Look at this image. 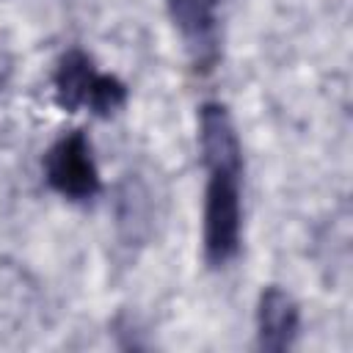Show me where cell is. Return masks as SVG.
Returning a JSON list of instances; mask_svg holds the SVG:
<instances>
[{"mask_svg":"<svg viewBox=\"0 0 353 353\" xmlns=\"http://www.w3.org/2000/svg\"><path fill=\"white\" fill-rule=\"evenodd\" d=\"M97 77H99V69H97L94 58L80 47H69L58 58L55 72H52V91H55L58 108L66 113L83 110L91 99Z\"/></svg>","mask_w":353,"mask_h":353,"instance_id":"8992f818","label":"cell"},{"mask_svg":"<svg viewBox=\"0 0 353 353\" xmlns=\"http://www.w3.org/2000/svg\"><path fill=\"white\" fill-rule=\"evenodd\" d=\"M204 185L201 254L212 270L226 268L243 248V165H212Z\"/></svg>","mask_w":353,"mask_h":353,"instance_id":"6da1fadb","label":"cell"},{"mask_svg":"<svg viewBox=\"0 0 353 353\" xmlns=\"http://www.w3.org/2000/svg\"><path fill=\"white\" fill-rule=\"evenodd\" d=\"M196 141H199V160L204 168L212 165H243V143L237 135V124L223 102H201L196 116Z\"/></svg>","mask_w":353,"mask_h":353,"instance_id":"5b68a950","label":"cell"},{"mask_svg":"<svg viewBox=\"0 0 353 353\" xmlns=\"http://www.w3.org/2000/svg\"><path fill=\"white\" fill-rule=\"evenodd\" d=\"M256 347L265 353H284L295 345L301 334V306L279 284L262 287L254 312Z\"/></svg>","mask_w":353,"mask_h":353,"instance_id":"277c9868","label":"cell"},{"mask_svg":"<svg viewBox=\"0 0 353 353\" xmlns=\"http://www.w3.org/2000/svg\"><path fill=\"white\" fill-rule=\"evenodd\" d=\"M41 168L50 190H55L66 201L83 204L99 196L102 190V176L94 160V149L83 130H69L61 138H55L44 152Z\"/></svg>","mask_w":353,"mask_h":353,"instance_id":"7a4b0ae2","label":"cell"},{"mask_svg":"<svg viewBox=\"0 0 353 353\" xmlns=\"http://www.w3.org/2000/svg\"><path fill=\"white\" fill-rule=\"evenodd\" d=\"M223 0H165L171 25L185 41L196 72H210L218 63V11Z\"/></svg>","mask_w":353,"mask_h":353,"instance_id":"3957f363","label":"cell"}]
</instances>
